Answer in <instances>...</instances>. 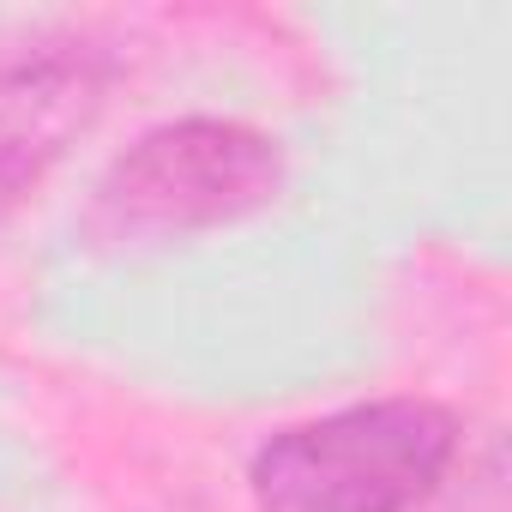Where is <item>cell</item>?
Returning a JSON list of instances; mask_svg holds the SVG:
<instances>
[{
    "label": "cell",
    "mask_w": 512,
    "mask_h": 512,
    "mask_svg": "<svg viewBox=\"0 0 512 512\" xmlns=\"http://www.w3.org/2000/svg\"><path fill=\"white\" fill-rule=\"evenodd\" d=\"M458 458V416L428 398H368L278 428L247 464L260 512H416Z\"/></svg>",
    "instance_id": "6da1fadb"
},
{
    "label": "cell",
    "mask_w": 512,
    "mask_h": 512,
    "mask_svg": "<svg viewBox=\"0 0 512 512\" xmlns=\"http://www.w3.org/2000/svg\"><path fill=\"white\" fill-rule=\"evenodd\" d=\"M284 145L247 121L187 115L139 133L97 181L85 235L97 247H163L266 211L284 193Z\"/></svg>",
    "instance_id": "7a4b0ae2"
},
{
    "label": "cell",
    "mask_w": 512,
    "mask_h": 512,
    "mask_svg": "<svg viewBox=\"0 0 512 512\" xmlns=\"http://www.w3.org/2000/svg\"><path fill=\"white\" fill-rule=\"evenodd\" d=\"M115 85V55L91 37H43L0 61V211L61 163L97 121Z\"/></svg>",
    "instance_id": "3957f363"
}]
</instances>
